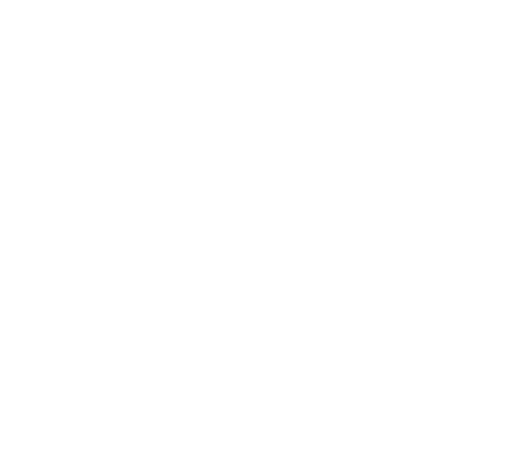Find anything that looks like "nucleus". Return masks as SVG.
<instances>
[]
</instances>
